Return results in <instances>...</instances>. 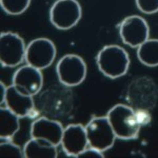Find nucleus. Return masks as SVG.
Listing matches in <instances>:
<instances>
[{"label": "nucleus", "instance_id": "nucleus-1", "mask_svg": "<svg viewBox=\"0 0 158 158\" xmlns=\"http://www.w3.org/2000/svg\"><path fill=\"white\" fill-rule=\"evenodd\" d=\"M98 70L106 77L111 79L124 76L130 68L129 54L123 48L116 44L106 45L98 52L96 57Z\"/></svg>", "mask_w": 158, "mask_h": 158}, {"label": "nucleus", "instance_id": "nucleus-2", "mask_svg": "<svg viewBox=\"0 0 158 158\" xmlns=\"http://www.w3.org/2000/svg\"><path fill=\"white\" fill-rule=\"evenodd\" d=\"M108 117L116 138L131 140L137 138L140 124L137 121L136 114L132 108L124 104H116L109 111Z\"/></svg>", "mask_w": 158, "mask_h": 158}, {"label": "nucleus", "instance_id": "nucleus-3", "mask_svg": "<svg viewBox=\"0 0 158 158\" xmlns=\"http://www.w3.org/2000/svg\"><path fill=\"white\" fill-rule=\"evenodd\" d=\"M82 9L77 0H56L50 10V21L58 30H70L80 21Z\"/></svg>", "mask_w": 158, "mask_h": 158}, {"label": "nucleus", "instance_id": "nucleus-4", "mask_svg": "<svg viewBox=\"0 0 158 158\" xmlns=\"http://www.w3.org/2000/svg\"><path fill=\"white\" fill-rule=\"evenodd\" d=\"M58 80L65 86H77L86 77V64L82 57L68 54L61 57L56 65Z\"/></svg>", "mask_w": 158, "mask_h": 158}, {"label": "nucleus", "instance_id": "nucleus-5", "mask_svg": "<svg viewBox=\"0 0 158 158\" xmlns=\"http://www.w3.org/2000/svg\"><path fill=\"white\" fill-rule=\"evenodd\" d=\"M27 45L17 33L4 32L0 35V61L4 68H15L25 60Z\"/></svg>", "mask_w": 158, "mask_h": 158}, {"label": "nucleus", "instance_id": "nucleus-6", "mask_svg": "<svg viewBox=\"0 0 158 158\" xmlns=\"http://www.w3.org/2000/svg\"><path fill=\"white\" fill-rule=\"evenodd\" d=\"M89 146L106 152L115 143V133L108 117H94L85 126Z\"/></svg>", "mask_w": 158, "mask_h": 158}, {"label": "nucleus", "instance_id": "nucleus-7", "mask_svg": "<svg viewBox=\"0 0 158 158\" xmlns=\"http://www.w3.org/2000/svg\"><path fill=\"white\" fill-rule=\"evenodd\" d=\"M57 50L49 38H36L27 45L25 62L38 70H44L54 62Z\"/></svg>", "mask_w": 158, "mask_h": 158}, {"label": "nucleus", "instance_id": "nucleus-8", "mask_svg": "<svg viewBox=\"0 0 158 158\" xmlns=\"http://www.w3.org/2000/svg\"><path fill=\"white\" fill-rule=\"evenodd\" d=\"M119 35L124 44L137 49L150 38V27L138 15L128 16L119 24Z\"/></svg>", "mask_w": 158, "mask_h": 158}, {"label": "nucleus", "instance_id": "nucleus-9", "mask_svg": "<svg viewBox=\"0 0 158 158\" xmlns=\"http://www.w3.org/2000/svg\"><path fill=\"white\" fill-rule=\"evenodd\" d=\"M12 85L19 91L34 96L40 92L43 85V75L41 70L25 64L18 68L13 75Z\"/></svg>", "mask_w": 158, "mask_h": 158}, {"label": "nucleus", "instance_id": "nucleus-10", "mask_svg": "<svg viewBox=\"0 0 158 158\" xmlns=\"http://www.w3.org/2000/svg\"><path fill=\"white\" fill-rule=\"evenodd\" d=\"M88 146L85 127L80 123H72L65 127L61 139V147L65 155L69 157H78Z\"/></svg>", "mask_w": 158, "mask_h": 158}, {"label": "nucleus", "instance_id": "nucleus-11", "mask_svg": "<svg viewBox=\"0 0 158 158\" xmlns=\"http://www.w3.org/2000/svg\"><path fill=\"white\" fill-rule=\"evenodd\" d=\"M64 128L57 120H52L47 117H39L31 126V138L39 139L58 147L61 144V139Z\"/></svg>", "mask_w": 158, "mask_h": 158}, {"label": "nucleus", "instance_id": "nucleus-12", "mask_svg": "<svg viewBox=\"0 0 158 158\" xmlns=\"http://www.w3.org/2000/svg\"><path fill=\"white\" fill-rule=\"evenodd\" d=\"M4 104L20 118L30 116L35 109L33 96L19 91L13 85H9L6 89Z\"/></svg>", "mask_w": 158, "mask_h": 158}, {"label": "nucleus", "instance_id": "nucleus-13", "mask_svg": "<svg viewBox=\"0 0 158 158\" xmlns=\"http://www.w3.org/2000/svg\"><path fill=\"white\" fill-rule=\"evenodd\" d=\"M27 158H56L58 156L57 147L45 141L31 138L23 148Z\"/></svg>", "mask_w": 158, "mask_h": 158}, {"label": "nucleus", "instance_id": "nucleus-14", "mask_svg": "<svg viewBox=\"0 0 158 158\" xmlns=\"http://www.w3.org/2000/svg\"><path fill=\"white\" fill-rule=\"evenodd\" d=\"M19 119L15 113L6 106L0 110V136L1 139L11 140L19 130Z\"/></svg>", "mask_w": 158, "mask_h": 158}, {"label": "nucleus", "instance_id": "nucleus-15", "mask_svg": "<svg viewBox=\"0 0 158 158\" xmlns=\"http://www.w3.org/2000/svg\"><path fill=\"white\" fill-rule=\"evenodd\" d=\"M137 58L149 68L158 67V39H148L137 48Z\"/></svg>", "mask_w": 158, "mask_h": 158}, {"label": "nucleus", "instance_id": "nucleus-16", "mask_svg": "<svg viewBox=\"0 0 158 158\" xmlns=\"http://www.w3.org/2000/svg\"><path fill=\"white\" fill-rule=\"evenodd\" d=\"M32 0H0L1 7L6 14L13 15H21L29 9Z\"/></svg>", "mask_w": 158, "mask_h": 158}, {"label": "nucleus", "instance_id": "nucleus-17", "mask_svg": "<svg viewBox=\"0 0 158 158\" xmlns=\"http://www.w3.org/2000/svg\"><path fill=\"white\" fill-rule=\"evenodd\" d=\"M0 154L2 157H15V158H22L24 157V152L19 146L15 144L11 140L1 139L0 144Z\"/></svg>", "mask_w": 158, "mask_h": 158}, {"label": "nucleus", "instance_id": "nucleus-18", "mask_svg": "<svg viewBox=\"0 0 158 158\" xmlns=\"http://www.w3.org/2000/svg\"><path fill=\"white\" fill-rule=\"evenodd\" d=\"M137 9L141 13L152 15L158 12V0H135Z\"/></svg>", "mask_w": 158, "mask_h": 158}, {"label": "nucleus", "instance_id": "nucleus-19", "mask_svg": "<svg viewBox=\"0 0 158 158\" xmlns=\"http://www.w3.org/2000/svg\"><path fill=\"white\" fill-rule=\"evenodd\" d=\"M136 114V118L140 127H144L148 123H150L151 121V114L149 113L146 110H138V111H135Z\"/></svg>", "mask_w": 158, "mask_h": 158}, {"label": "nucleus", "instance_id": "nucleus-20", "mask_svg": "<svg viewBox=\"0 0 158 158\" xmlns=\"http://www.w3.org/2000/svg\"><path fill=\"white\" fill-rule=\"evenodd\" d=\"M78 157H82V158H103V152L99 151L97 149H94V148H86L81 154H79Z\"/></svg>", "mask_w": 158, "mask_h": 158}, {"label": "nucleus", "instance_id": "nucleus-21", "mask_svg": "<svg viewBox=\"0 0 158 158\" xmlns=\"http://www.w3.org/2000/svg\"><path fill=\"white\" fill-rule=\"evenodd\" d=\"M6 89L7 86L1 81L0 82V102H1V104L4 103V99H6Z\"/></svg>", "mask_w": 158, "mask_h": 158}]
</instances>
